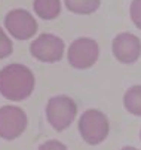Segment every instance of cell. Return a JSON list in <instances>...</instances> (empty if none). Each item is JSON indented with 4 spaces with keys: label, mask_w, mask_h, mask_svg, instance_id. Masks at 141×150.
I'll list each match as a JSON object with an SVG mask.
<instances>
[{
    "label": "cell",
    "mask_w": 141,
    "mask_h": 150,
    "mask_svg": "<svg viewBox=\"0 0 141 150\" xmlns=\"http://www.w3.org/2000/svg\"><path fill=\"white\" fill-rule=\"evenodd\" d=\"M36 79L24 64H9L0 70V94L11 101H24L34 91Z\"/></svg>",
    "instance_id": "obj_1"
},
{
    "label": "cell",
    "mask_w": 141,
    "mask_h": 150,
    "mask_svg": "<svg viewBox=\"0 0 141 150\" xmlns=\"http://www.w3.org/2000/svg\"><path fill=\"white\" fill-rule=\"evenodd\" d=\"M110 131V125L107 116L97 109H89L83 112L79 119V132L83 141L91 146L103 143Z\"/></svg>",
    "instance_id": "obj_2"
},
{
    "label": "cell",
    "mask_w": 141,
    "mask_h": 150,
    "mask_svg": "<svg viewBox=\"0 0 141 150\" xmlns=\"http://www.w3.org/2000/svg\"><path fill=\"white\" fill-rule=\"evenodd\" d=\"M77 115L74 100L67 95H55L46 104V119L55 131H64L73 123Z\"/></svg>",
    "instance_id": "obj_3"
},
{
    "label": "cell",
    "mask_w": 141,
    "mask_h": 150,
    "mask_svg": "<svg viewBox=\"0 0 141 150\" xmlns=\"http://www.w3.org/2000/svg\"><path fill=\"white\" fill-rule=\"evenodd\" d=\"M99 57V46L91 37H79L68 48L67 58L70 66L79 70L92 67Z\"/></svg>",
    "instance_id": "obj_4"
},
{
    "label": "cell",
    "mask_w": 141,
    "mask_h": 150,
    "mask_svg": "<svg viewBox=\"0 0 141 150\" xmlns=\"http://www.w3.org/2000/svg\"><path fill=\"white\" fill-rule=\"evenodd\" d=\"M64 48L66 45L61 37L49 33H43L36 40L31 42L30 52L36 59L42 62H56L63 58Z\"/></svg>",
    "instance_id": "obj_5"
},
{
    "label": "cell",
    "mask_w": 141,
    "mask_h": 150,
    "mask_svg": "<svg viewBox=\"0 0 141 150\" xmlns=\"http://www.w3.org/2000/svg\"><path fill=\"white\" fill-rule=\"evenodd\" d=\"M27 128V115L15 105L0 107V137L3 140H15Z\"/></svg>",
    "instance_id": "obj_6"
},
{
    "label": "cell",
    "mask_w": 141,
    "mask_h": 150,
    "mask_svg": "<svg viewBox=\"0 0 141 150\" xmlns=\"http://www.w3.org/2000/svg\"><path fill=\"white\" fill-rule=\"evenodd\" d=\"M5 27L18 40H28L37 31L36 18L25 9H12L5 16Z\"/></svg>",
    "instance_id": "obj_7"
},
{
    "label": "cell",
    "mask_w": 141,
    "mask_h": 150,
    "mask_svg": "<svg viewBox=\"0 0 141 150\" xmlns=\"http://www.w3.org/2000/svg\"><path fill=\"white\" fill-rule=\"evenodd\" d=\"M114 58L122 64H134L141 55V42L131 33H120L111 43Z\"/></svg>",
    "instance_id": "obj_8"
},
{
    "label": "cell",
    "mask_w": 141,
    "mask_h": 150,
    "mask_svg": "<svg viewBox=\"0 0 141 150\" xmlns=\"http://www.w3.org/2000/svg\"><path fill=\"white\" fill-rule=\"evenodd\" d=\"M33 8L37 16L42 19H55L61 12L59 0H34Z\"/></svg>",
    "instance_id": "obj_9"
},
{
    "label": "cell",
    "mask_w": 141,
    "mask_h": 150,
    "mask_svg": "<svg viewBox=\"0 0 141 150\" xmlns=\"http://www.w3.org/2000/svg\"><path fill=\"white\" fill-rule=\"evenodd\" d=\"M123 105L125 109L134 115L141 117V85L131 86L123 95Z\"/></svg>",
    "instance_id": "obj_10"
},
{
    "label": "cell",
    "mask_w": 141,
    "mask_h": 150,
    "mask_svg": "<svg viewBox=\"0 0 141 150\" xmlns=\"http://www.w3.org/2000/svg\"><path fill=\"white\" fill-rule=\"evenodd\" d=\"M64 5L73 13L91 15L99 8L101 0H64Z\"/></svg>",
    "instance_id": "obj_11"
},
{
    "label": "cell",
    "mask_w": 141,
    "mask_h": 150,
    "mask_svg": "<svg viewBox=\"0 0 141 150\" xmlns=\"http://www.w3.org/2000/svg\"><path fill=\"white\" fill-rule=\"evenodd\" d=\"M13 51L12 46V40L6 36V33L3 31V28L0 27V59L8 58Z\"/></svg>",
    "instance_id": "obj_12"
},
{
    "label": "cell",
    "mask_w": 141,
    "mask_h": 150,
    "mask_svg": "<svg viewBox=\"0 0 141 150\" xmlns=\"http://www.w3.org/2000/svg\"><path fill=\"white\" fill-rule=\"evenodd\" d=\"M129 15L134 25L141 30V0H132L131 8H129Z\"/></svg>",
    "instance_id": "obj_13"
},
{
    "label": "cell",
    "mask_w": 141,
    "mask_h": 150,
    "mask_svg": "<svg viewBox=\"0 0 141 150\" xmlns=\"http://www.w3.org/2000/svg\"><path fill=\"white\" fill-rule=\"evenodd\" d=\"M37 150H67V147L63 143H59L58 140H48L43 144H40Z\"/></svg>",
    "instance_id": "obj_14"
},
{
    "label": "cell",
    "mask_w": 141,
    "mask_h": 150,
    "mask_svg": "<svg viewBox=\"0 0 141 150\" xmlns=\"http://www.w3.org/2000/svg\"><path fill=\"white\" fill-rule=\"evenodd\" d=\"M122 150H138V149H135V147H131V146H125Z\"/></svg>",
    "instance_id": "obj_15"
},
{
    "label": "cell",
    "mask_w": 141,
    "mask_h": 150,
    "mask_svg": "<svg viewBox=\"0 0 141 150\" xmlns=\"http://www.w3.org/2000/svg\"><path fill=\"white\" fill-rule=\"evenodd\" d=\"M140 138H141V132H140Z\"/></svg>",
    "instance_id": "obj_16"
}]
</instances>
